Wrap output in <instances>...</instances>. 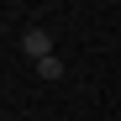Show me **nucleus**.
Returning a JSON list of instances; mask_svg holds the SVG:
<instances>
[{"label":"nucleus","mask_w":121,"mask_h":121,"mask_svg":"<svg viewBox=\"0 0 121 121\" xmlns=\"http://www.w3.org/2000/svg\"><path fill=\"white\" fill-rule=\"evenodd\" d=\"M21 53L37 58V63L53 58V32H48V26H26V32H21Z\"/></svg>","instance_id":"nucleus-1"},{"label":"nucleus","mask_w":121,"mask_h":121,"mask_svg":"<svg viewBox=\"0 0 121 121\" xmlns=\"http://www.w3.org/2000/svg\"><path fill=\"white\" fill-rule=\"evenodd\" d=\"M37 74H42V79H63V58H58V53L42 58V63H37Z\"/></svg>","instance_id":"nucleus-2"}]
</instances>
